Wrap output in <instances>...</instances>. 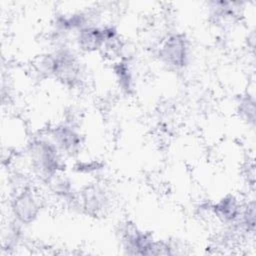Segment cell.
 I'll return each instance as SVG.
<instances>
[{
    "instance_id": "obj_2",
    "label": "cell",
    "mask_w": 256,
    "mask_h": 256,
    "mask_svg": "<svg viewBox=\"0 0 256 256\" xmlns=\"http://www.w3.org/2000/svg\"><path fill=\"white\" fill-rule=\"evenodd\" d=\"M53 52L55 57L53 78L65 87L71 89L79 87L83 81L84 71L78 55L66 45L56 47Z\"/></svg>"
},
{
    "instance_id": "obj_7",
    "label": "cell",
    "mask_w": 256,
    "mask_h": 256,
    "mask_svg": "<svg viewBox=\"0 0 256 256\" xmlns=\"http://www.w3.org/2000/svg\"><path fill=\"white\" fill-rule=\"evenodd\" d=\"M48 136L65 157H75L83 146V137L72 123H59L52 126Z\"/></svg>"
},
{
    "instance_id": "obj_4",
    "label": "cell",
    "mask_w": 256,
    "mask_h": 256,
    "mask_svg": "<svg viewBox=\"0 0 256 256\" xmlns=\"http://www.w3.org/2000/svg\"><path fill=\"white\" fill-rule=\"evenodd\" d=\"M158 57L170 69H184L190 61V41L186 34L182 32L168 34L160 42Z\"/></svg>"
},
{
    "instance_id": "obj_11",
    "label": "cell",
    "mask_w": 256,
    "mask_h": 256,
    "mask_svg": "<svg viewBox=\"0 0 256 256\" xmlns=\"http://www.w3.org/2000/svg\"><path fill=\"white\" fill-rule=\"evenodd\" d=\"M237 2L213 1L209 3L210 17L216 24H232L237 20L239 12Z\"/></svg>"
},
{
    "instance_id": "obj_10",
    "label": "cell",
    "mask_w": 256,
    "mask_h": 256,
    "mask_svg": "<svg viewBox=\"0 0 256 256\" xmlns=\"http://www.w3.org/2000/svg\"><path fill=\"white\" fill-rule=\"evenodd\" d=\"M44 184H46L49 192L59 201L76 206L78 192L75 190L72 180L63 172L51 177Z\"/></svg>"
},
{
    "instance_id": "obj_5",
    "label": "cell",
    "mask_w": 256,
    "mask_h": 256,
    "mask_svg": "<svg viewBox=\"0 0 256 256\" xmlns=\"http://www.w3.org/2000/svg\"><path fill=\"white\" fill-rule=\"evenodd\" d=\"M119 235L123 250L129 255H153L156 239L141 230L135 223L126 220L120 224Z\"/></svg>"
},
{
    "instance_id": "obj_16",
    "label": "cell",
    "mask_w": 256,
    "mask_h": 256,
    "mask_svg": "<svg viewBox=\"0 0 256 256\" xmlns=\"http://www.w3.org/2000/svg\"><path fill=\"white\" fill-rule=\"evenodd\" d=\"M103 165L98 161H83L78 162L74 166V170L77 173H85V174H91L93 172H97L98 170L102 169Z\"/></svg>"
},
{
    "instance_id": "obj_15",
    "label": "cell",
    "mask_w": 256,
    "mask_h": 256,
    "mask_svg": "<svg viewBox=\"0 0 256 256\" xmlns=\"http://www.w3.org/2000/svg\"><path fill=\"white\" fill-rule=\"evenodd\" d=\"M236 111L239 117L247 124L254 126L255 124V98L250 93L241 95L237 101Z\"/></svg>"
},
{
    "instance_id": "obj_14",
    "label": "cell",
    "mask_w": 256,
    "mask_h": 256,
    "mask_svg": "<svg viewBox=\"0 0 256 256\" xmlns=\"http://www.w3.org/2000/svg\"><path fill=\"white\" fill-rule=\"evenodd\" d=\"M54 65H55V57L54 52H46L38 55L33 63L32 68L34 73L41 79L53 78L54 74Z\"/></svg>"
},
{
    "instance_id": "obj_6",
    "label": "cell",
    "mask_w": 256,
    "mask_h": 256,
    "mask_svg": "<svg viewBox=\"0 0 256 256\" xmlns=\"http://www.w3.org/2000/svg\"><path fill=\"white\" fill-rule=\"evenodd\" d=\"M110 206V197L106 188L100 183L86 185L77 194L76 207L88 216L103 215Z\"/></svg>"
},
{
    "instance_id": "obj_8",
    "label": "cell",
    "mask_w": 256,
    "mask_h": 256,
    "mask_svg": "<svg viewBox=\"0 0 256 256\" xmlns=\"http://www.w3.org/2000/svg\"><path fill=\"white\" fill-rule=\"evenodd\" d=\"M243 202L233 194H227L217 202L212 203V214L221 223L231 225L235 223L241 214Z\"/></svg>"
},
{
    "instance_id": "obj_12",
    "label": "cell",
    "mask_w": 256,
    "mask_h": 256,
    "mask_svg": "<svg viewBox=\"0 0 256 256\" xmlns=\"http://www.w3.org/2000/svg\"><path fill=\"white\" fill-rule=\"evenodd\" d=\"M112 69L119 89L126 95L133 94L135 81L129 62L120 58L113 63Z\"/></svg>"
},
{
    "instance_id": "obj_13",
    "label": "cell",
    "mask_w": 256,
    "mask_h": 256,
    "mask_svg": "<svg viewBox=\"0 0 256 256\" xmlns=\"http://www.w3.org/2000/svg\"><path fill=\"white\" fill-rule=\"evenodd\" d=\"M104 31V45L101 52H104L108 56L116 57V60L120 59L122 54L124 43L117 29L113 25L103 26Z\"/></svg>"
},
{
    "instance_id": "obj_1",
    "label": "cell",
    "mask_w": 256,
    "mask_h": 256,
    "mask_svg": "<svg viewBox=\"0 0 256 256\" xmlns=\"http://www.w3.org/2000/svg\"><path fill=\"white\" fill-rule=\"evenodd\" d=\"M27 156L32 171L43 183L64 172L65 156L49 136L32 138L28 143Z\"/></svg>"
},
{
    "instance_id": "obj_3",
    "label": "cell",
    "mask_w": 256,
    "mask_h": 256,
    "mask_svg": "<svg viewBox=\"0 0 256 256\" xmlns=\"http://www.w3.org/2000/svg\"><path fill=\"white\" fill-rule=\"evenodd\" d=\"M42 199L31 184L15 190L10 201L12 219L19 224L28 226L34 223L42 210Z\"/></svg>"
},
{
    "instance_id": "obj_9",
    "label": "cell",
    "mask_w": 256,
    "mask_h": 256,
    "mask_svg": "<svg viewBox=\"0 0 256 256\" xmlns=\"http://www.w3.org/2000/svg\"><path fill=\"white\" fill-rule=\"evenodd\" d=\"M77 48L84 53L101 52L104 45L103 26L88 25L75 34Z\"/></svg>"
}]
</instances>
